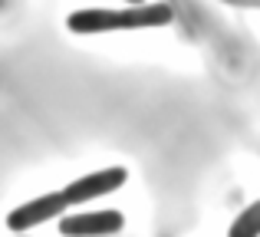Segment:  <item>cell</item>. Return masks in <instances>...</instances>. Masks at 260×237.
<instances>
[{
  "mask_svg": "<svg viewBox=\"0 0 260 237\" xmlns=\"http://www.w3.org/2000/svg\"><path fill=\"white\" fill-rule=\"evenodd\" d=\"M125 227V218L119 211H83V214H66L59 221L63 237H109Z\"/></svg>",
  "mask_w": 260,
  "mask_h": 237,
  "instance_id": "cell-3",
  "label": "cell"
},
{
  "mask_svg": "<svg viewBox=\"0 0 260 237\" xmlns=\"http://www.w3.org/2000/svg\"><path fill=\"white\" fill-rule=\"evenodd\" d=\"M125 178H128L125 168H102V172L83 175V178H76L73 185H66L63 188V198H66V205H86V201L102 198V194L122 188V185H125Z\"/></svg>",
  "mask_w": 260,
  "mask_h": 237,
  "instance_id": "cell-2",
  "label": "cell"
},
{
  "mask_svg": "<svg viewBox=\"0 0 260 237\" xmlns=\"http://www.w3.org/2000/svg\"><path fill=\"white\" fill-rule=\"evenodd\" d=\"M128 4H145V0H128Z\"/></svg>",
  "mask_w": 260,
  "mask_h": 237,
  "instance_id": "cell-6",
  "label": "cell"
},
{
  "mask_svg": "<svg viewBox=\"0 0 260 237\" xmlns=\"http://www.w3.org/2000/svg\"><path fill=\"white\" fill-rule=\"evenodd\" d=\"M228 237H260V201H254L250 208H244L237 214Z\"/></svg>",
  "mask_w": 260,
  "mask_h": 237,
  "instance_id": "cell-5",
  "label": "cell"
},
{
  "mask_svg": "<svg viewBox=\"0 0 260 237\" xmlns=\"http://www.w3.org/2000/svg\"><path fill=\"white\" fill-rule=\"evenodd\" d=\"M175 13L168 4H132L125 10H76L66 26L73 33H112V30H148L172 23Z\"/></svg>",
  "mask_w": 260,
  "mask_h": 237,
  "instance_id": "cell-1",
  "label": "cell"
},
{
  "mask_svg": "<svg viewBox=\"0 0 260 237\" xmlns=\"http://www.w3.org/2000/svg\"><path fill=\"white\" fill-rule=\"evenodd\" d=\"M66 208H70V205H66L63 191L43 194V198H37V201H26V205L13 208L10 218H7V227H10V231H30V227H37V224L53 221L56 214H63Z\"/></svg>",
  "mask_w": 260,
  "mask_h": 237,
  "instance_id": "cell-4",
  "label": "cell"
},
{
  "mask_svg": "<svg viewBox=\"0 0 260 237\" xmlns=\"http://www.w3.org/2000/svg\"><path fill=\"white\" fill-rule=\"evenodd\" d=\"M17 237H23V234H17Z\"/></svg>",
  "mask_w": 260,
  "mask_h": 237,
  "instance_id": "cell-7",
  "label": "cell"
}]
</instances>
